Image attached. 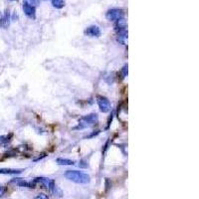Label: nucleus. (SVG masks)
<instances>
[{
  "mask_svg": "<svg viewBox=\"0 0 199 199\" xmlns=\"http://www.w3.org/2000/svg\"><path fill=\"white\" fill-rule=\"evenodd\" d=\"M35 199H48V196L44 193H39L37 196L35 197Z\"/></svg>",
  "mask_w": 199,
  "mask_h": 199,
  "instance_id": "obj_17",
  "label": "nucleus"
},
{
  "mask_svg": "<svg viewBox=\"0 0 199 199\" xmlns=\"http://www.w3.org/2000/svg\"><path fill=\"white\" fill-rule=\"evenodd\" d=\"M23 11L25 13V15L27 17L31 18V19H35L36 18V10L34 6L28 5V4H23Z\"/></svg>",
  "mask_w": 199,
  "mask_h": 199,
  "instance_id": "obj_9",
  "label": "nucleus"
},
{
  "mask_svg": "<svg viewBox=\"0 0 199 199\" xmlns=\"http://www.w3.org/2000/svg\"><path fill=\"white\" fill-rule=\"evenodd\" d=\"M33 182L36 183H40L42 186H44V188L49 189V190H52L53 187L55 186V182L52 180L50 178H47V177H36Z\"/></svg>",
  "mask_w": 199,
  "mask_h": 199,
  "instance_id": "obj_5",
  "label": "nucleus"
},
{
  "mask_svg": "<svg viewBox=\"0 0 199 199\" xmlns=\"http://www.w3.org/2000/svg\"><path fill=\"white\" fill-rule=\"evenodd\" d=\"M85 163H86V160L82 159V160H80V162H79V166L80 167H83V168L88 167V164H85Z\"/></svg>",
  "mask_w": 199,
  "mask_h": 199,
  "instance_id": "obj_19",
  "label": "nucleus"
},
{
  "mask_svg": "<svg viewBox=\"0 0 199 199\" xmlns=\"http://www.w3.org/2000/svg\"><path fill=\"white\" fill-rule=\"evenodd\" d=\"M65 177L69 179L70 181H73L75 183L79 184H87L91 180L89 174L78 170H67L65 172Z\"/></svg>",
  "mask_w": 199,
  "mask_h": 199,
  "instance_id": "obj_1",
  "label": "nucleus"
},
{
  "mask_svg": "<svg viewBox=\"0 0 199 199\" xmlns=\"http://www.w3.org/2000/svg\"><path fill=\"white\" fill-rule=\"evenodd\" d=\"M45 154H46V153H42V154H41V156H39V157H38V158H36V159H35V161H38V160H39V159H41V158H43V157H45V156H46V155H45Z\"/></svg>",
  "mask_w": 199,
  "mask_h": 199,
  "instance_id": "obj_20",
  "label": "nucleus"
},
{
  "mask_svg": "<svg viewBox=\"0 0 199 199\" xmlns=\"http://www.w3.org/2000/svg\"><path fill=\"white\" fill-rule=\"evenodd\" d=\"M56 162L59 165H74L75 164L74 160H71V159H68V158H62V157L57 158Z\"/></svg>",
  "mask_w": 199,
  "mask_h": 199,
  "instance_id": "obj_13",
  "label": "nucleus"
},
{
  "mask_svg": "<svg viewBox=\"0 0 199 199\" xmlns=\"http://www.w3.org/2000/svg\"><path fill=\"white\" fill-rule=\"evenodd\" d=\"M22 172V169H14V168H0V174H9V175H17Z\"/></svg>",
  "mask_w": 199,
  "mask_h": 199,
  "instance_id": "obj_10",
  "label": "nucleus"
},
{
  "mask_svg": "<svg viewBox=\"0 0 199 199\" xmlns=\"http://www.w3.org/2000/svg\"><path fill=\"white\" fill-rule=\"evenodd\" d=\"M97 103L100 107V110L102 113H107L110 110V101L104 96H98L97 97Z\"/></svg>",
  "mask_w": 199,
  "mask_h": 199,
  "instance_id": "obj_4",
  "label": "nucleus"
},
{
  "mask_svg": "<svg viewBox=\"0 0 199 199\" xmlns=\"http://www.w3.org/2000/svg\"><path fill=\"white\" fill-rule=\"evenodd\" d=\"M122 76L123 78H126L128 76V65H125V66L123 67L122 69Z\"/></svg>",
  "mask_w": 199,
  "mask_h": 199,
  "instance_id": "obj_16",
  "label": "nucleus"
},
{
  "mask_svg": "<svg viewBox=\"0 0 199 199\" xmlns=\"http://www.w3.org/2000/svg\"><path fill=\"white\" fill-rule=\"evenodd\" d=\"M106 17L110 21H117L120 18H123V10L120 8H113L110 9L107 12Z\"/></svg>",
  "mask_w": 199,
  "mask_h": 199,
  "instance_id": "obj_3",
  "label": "nucleus"
},
{
  "mask_svg": "<svg viewBox=\"0 0 199 199\" xmlns=\"http://www.w3.org/2000/svg\"><path fill=\"white\" fill-rule=\"evenodd\" d=\"M52 5L57 9H61L64 7L65 0H52Z\"/></svg>",
  "mask_w": 199,
  "mask_h": 199,
  "instance_id": "obj_14",
  "label": "nucleus"
},
{
  "mask_svg": "<svg viewBox=\"0 0 199 199\" xmlns=\"http://www.w3.org/2000/svg\"><path fill=\"white\" fill-rule=\"evenodd\" d=\"M39 0H24V3L25 4H28V5H31V6H35L38 4Z\"/></svg>",
  "mask_w": 199,
  "mask_h": 199,
  "instance_id": "obj_15",
  "label": "nucleus"
},
{
  "mask_svg": "<svg viewBox=\"0 0 199 199\" xmlns=\"http://www.w3.org/2000/svg\"><path fill=\"white\" fill-rule=\"evenodd\" d=\"M12 1H15V0H12Z\"/></svg>",
  "mask_w": 199,
  "mask_h": 199,
  "instance_id": "obj_21",
  "label": "nucleus"
},
{
  "mask_svg": "<svg viewBox=\"0 0 199 199\" xmlns=\"http://www.w3.org/2000/svg\"><path fill=\"white\" fill-rule=\"evenodd\" d=\"M98 120H99V116L95 113H90V115H87V116H84L81 117L79 120V128L80 129L87 128V126L96 123Z\"/></svg>",
  "mask_w": 199,
  "mask_h": 199,
  "instance_id": "obj_2",
  "label": "nucleus"
},
{
  "mask_svg": "<svg viewBox=\"0 0 199 199\" xmlns=\"http://www.w3.org/2000/svg\"><path fill=\"white\" fill-rule=\"evenodd\" d=\"M10 24V13L8 10L4 12L1 17H0V27L3 29H6Z\"/></svg>",
  "mask_w": 199,
  "mask_h": 199,
  "instance_id": "obj_8",
  "label": "nucleus"
},
{
  "mask_svg": "<svg viewBox=\"0 0 199 199\" xmlns=\"http://www.w3.org/2000/svg\"><path fill=\"white\" fill-rule=\"evenodd\" d=\"M13 136V133H9V135H0V145H5L11 141V138Z\"/></svg>",
  "mask_w": 199,
  "mask_h": 199,
  "instance_id": "obj_12",
  "label": "nucleus"
},
{
  "mask_svg": "<svg viewBox=\"0 0 199 199\" xmlns=\"http://www.w3.org/2000/svg\"><path fill=\"white\" fill-rule=\"evenodd\" d=\"M5 192H6V188L4 186H2V185H0V198L5 194Z\"/></svg>",
  "mask_w": 199,
  "mask_h": 199,
  "instance_id": "obj_18",
  "label": "nucleus"
},
{
  "mask_svg": "<svg viewBox=\"0 0 199 199\" xmlns=\"http://www.w3.org/2000/svg\"><path fill=\"white\" fill-rule=\"evenodd\" d=\"M10 183H13V184H16L18 185V186L20 187H29V188H34L35 187V183L34 182H28L24 180L23 178H13L12 180L10 181Z\"/></svg>",
  "mask_w": 199,
  "mask_h": 199,
  "instance_id": "obj_7",
  "label": "nucleus"
},
{
  "mask_svg": "<svg viewBox=\"0 0 199 199\" xmlns=\"http://www.w3.org/2000/svg\"><path fill=\"white\" fill-rule=\"evenodd\" d=\"M85 35L89 36V37H100L101 29L97 25H91L85 30Z\"/></svg>",
  "mask_w": 199,
  "mask_h": 199,
  "instance_id": "obj_6",
  "label": "nucleus"
},
{
  "mask_svg": "<svg viewBox=\"0 0 199 199\" xmlns=\"http://www.w3.org/2000/svg\"><path fill=\"white\" fill-rule=\"evenodd\" d=\"M117 40L120 42H122V43H125V41L126 40V38H128V31H126V28L117 31Z\"/></svg>",
  "mask_w": 199,
  "mask_h": 199,
  "instance_id": "obj_11",
  "label": "nucleus"
}]
</instances>
